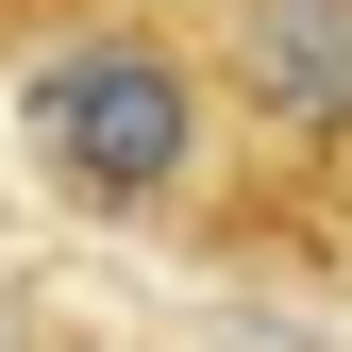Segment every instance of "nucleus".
Wrapping results in <instances>:
<instances>
[{"label": "nucleus", "mask_w": 352, "mask_h": 352, "mask_svg": "<svg viewBox=\"0 0 352 352\" xmlns=\"http://www.w3.org/2000/svg\"><path fill=\"white\" fill-rule=\"evenodd\" d=\"M185 17H218V0H185Z\"/></svg>", "instance_id": "obj_1"}]
</instances>
